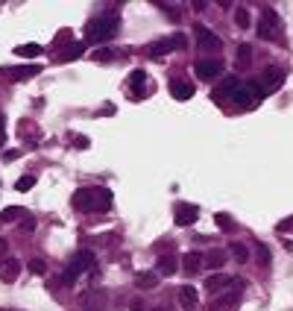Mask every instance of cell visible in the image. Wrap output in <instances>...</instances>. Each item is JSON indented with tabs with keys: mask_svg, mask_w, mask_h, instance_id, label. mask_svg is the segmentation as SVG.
<instances>
[{
	"mask_svg": "<svg viewBox=\"0 0 293 311\" xmlns=\"http://www.w3.org/2000/svg\"><path fill=\"white\" fill-rule=\"evenodd\" d=\"M18 273H21V261L18 259H3V264H0V279H3V282H15Z\"/></svg>",
	"mask_w": 293,
	"mask_h": 311,
	"instance_id": "obj_13",
	"label": "cell"
},
{
	"mask_svg": "<svg viewBox=\"0 0 293 311\" xmlns=\"http://www.w3.org/2000/svg\"><path fill=\"white\" fill-rule=\"evenodd\" d=\"M232 282H235V279L226 276V273H211V276L206 279V291H214V294H217V291H223V288H232Z\"/></svg>",
	"mask_w": 293,
	"mask_h": 311,
	"instance_id": "obj_12",
	"label": "cell"
},
{
	"mask_svg": "<svg viewBox=\"0 0 293 311\" xmlns=\"http://www.w3.org/2000/svg\"><path fill=\"white\" fill-rule=\"evenodd\" d=\"M229 250H232V256H235L238 261H246V259H249V250H246V244H232Z\"/></svg>",
	"mask_w": 293,
	"mask_h": 311,
	"instance_id": "obj_27",
	"label": "cell"
},
{
	"mask_svg": "<svg viewBox=\"0 0 293 311\" xmlns=\"http://www.w3.org/2000/svg\"><path fill=\"white\" fill-rule=\"evenodd\" d=\"M82 305L91 311H103L106 305V296L100 294V291H88V294H82Z\"/></svg>",
	"mask_w": 293,
	"mask_h": 311,
	"instance_id": "obj_19",
	"label": "cell"
},
{
	"mask_svg": "<svg viewBox=\"0 0 293 311\" xmlns=\"http://www.w3.org/2000/svg\"><path fill=\"white\" fill-rule=\"evenodd\" d=\"M197 214H200L197 206H190V203H176V223L179 226H190L197 220Z\"/></svg>",
	"mask_w": 293,
	"mask_h": 311,
	"instance_id": "obj_11",
	"label": "cell"
},
{
	"mask_svg": "<svg viewBox=\"0 0 293 311\" xmlns=\"http://www.w3.org/2000/svg\"><path fill=\"white\" fill-rule=\"evenodd\" d=\"M15 217H27V211H24L21 206H9V208L0 211V223H12Z\"/></svg>",
	"mask_w": 293,
	"mask_h": 311,
	"instance_id": "obj_22",
	"label": "cell"
},
{
	"mask_svg": "<svg viewBox=\"0 0 293 311\" xmlns=\"http://www.w3.org/2000/svg\"><path fill=\"white\" fill-rule=\"evenodd\" d=\"M73 208L76 211H109L112 208V191L109 188H79L73 191Z\"/></svg>",
	"mask_w": 293,
	"mask_h": 311,
	"instance_id": "obj_1",
	"label": "cell"
},
{
	"mask_svg": "<svg viewBox=\"0 0 293 311\" xmlns=\"http://www.w3.org/2000/svg\"><path fill=\"white\" fill-rule=\"evenodd\" d=\"M235 24H238L241 30H246V27H249V12H246V9H238V12H235Z\"/></svg>",
	"mask_w": 293,
	"mask_h": 311,
	"instance_id": "obj_29",
	"label": "cell"
},
{
	"mask_svg": "<svg viewBox=\"0 0 293 311\" xmlns=\"http://www.w3.org/2000/svg\"><path fill=\"white\" fill-rule=\"evenodd\" d=\"M73 144H79V147H88V138H85V135H73Z\"/></svg>",
	"mask_w": 293,
	"mask_h": 311,
	"instance_id": "obj_39",
	"label": "cell"
},
{
	"mask_svg": "<svg viewBox=\"0 0 293 311\" xmlns=\"http://www.w3.org/2000/svg\"><path fill=\"white\" fill-rule=\"evenodd\" d=\"M33 229H35V220H33V217H27V220L21 223V232H33Z\"/></svg>",
	"mask_w": 293,
	"mask_h": 311,
	"instance_id": "obj_38",
	"label": "cell"
},
{
	"mask_svg": "<svg viewBox=\"0 0 293 311\" xmlns=\"http://www.w3.org/2000/svg\"><path fill=\"white\" fill-rule=\"evenodd\" d=\"M241 288H246V282H243V279H235V282H232V291H223L220 296H214V299H211V311L235 308V305L241 302Z\"/></svg>",
	"mask_w": 293,
	"mask_h": 311,
	"instance_id": "obj_6",
	"label": "cell"
},
{
	"mask_svg": "<svg viewBox=\"0 0 293 311\" xmlns=\"http://www.w3.org/2000/svg\"><path fill=\"white\" fill-rule=\"evenodd\" d=\"M112 56H115L112 50H106V47H97V50H94V62H112Z\"/></svg>",
	"mask_w": 293,
	"mask_h": 311,
	"instance_id": "obj_32",
	"label": "cell"
},
{
	"mask_svg": "<svg viewBox=\"0 0 293 311\" xmlns=\"http://www.w3.org/2000/svg\"><path fill=\"white\" fill-rule=\"evenodd\" d=\"M118 30H121V18H118V12H106V15H97L88 21L85 27V38L88 41H109V38H115L118 35Z\"/></svg>",
	"mask_w": 293,
	"mask_h": 311,
	"instance_id": "obj_2",
	"label": "cell"
},
{
	"mask_svg": "<svg viewBox=\"0 0 293 311\" xmlns=\"http://www.w3.org/2000/svg\"><path fill=\"white\" fill-rule=\"evenodd\" d=\"M33 185H35V176H21V179L15 182V188H18V191H30Z\"/></svg>",
	"mask_w": 293,
	"mask_h": 311,
	"instance_id": "obj_31",
	"label": "cell"
},
{
	"mask_svg": "<svg viewBox=\"0 0 293 311\" xmlns=\"http://www.w3.org/2000/svg\"><path fill=\"white\" fill-rule=\"evenodd\" d=\"M3 144H6V118L0 115V147H3Z\"/></svg>",
	"mask_w": 293,
	"mask_h": 311,
	"instance_id": "obj_37",
	"label": "cell"
},
{
	"mask_svg": "<svg viewBox=\"0 0 293 311\" xmlns=\"http://www.w3.org/2000/svg\"><path fill=\"white\" fill-rule=\"evenodd\" d=\"M173 47H176V50H185V47H188V38H185L182 33H176L173 35Z\"/></svg>",
	"mask_w": 293,
	"mask_h": 311,
	"instance_id": "obj_35",
	"label": "cell"
},
{
	"mask_svg": "<svg viewBox=\"0 0 293 311\" xmlns=\"http://www.w3.org/2000/svg\"><path fill=\"white\" fill-rule=\"evenodd\" d=\"M208 264V267H223V261H226V253L223 250H211V253H208L206 259H203Z\"/></svg>",
	"mask_w": 293,
	"mask_h": 311,
	"instance_id": "obj_24",
	"label": "cell"
},
{
	"mask_svg": "<svg viewBox=\"0 0 293 311\" xmlns=\"http://www.w3.org/2000/svg\"><path fill=\"white\" fill-rule=\"evenodd\" d=\"M193 70H197L200 80H214V76L223 73V62H220L217 56H214V59H200V62L193 65Z\"/></svg>",
	"mask_w": 293,
	"mask_h": 311,
	"instance_id": "obj_9",
	"label": "cell"
},
{
	"mask_svg": "<svg viewBox=\"0 0 293 311\" xmlns=\"http://www.w3.org/2000/svg\"><path fill=\"white\" fill-rule=\"evenodd\" d=\"M6 247H9V244H6V238H0V256H6Z\"/></svg>",
	"mask_w": 293,
	"mask_h": 311,
	"instance_id": "obj_41",
	"label": "cell"
},
{
	"mask_svg": "<svg viewBox=\"0 0 293 311\" xmlns=\"http://www.w3.org/2000/svg\"><path fill=\"white\" fill-rule=\"evenodd\" d=\"M170 94L176 97V100H190V97H193V86L185 83V80H173V83H170Z\"/></svg>",
	"mask_w": 293,
	"mask_h": 311,
	"instance_id": "obj_16",
	"label": "cell"
},
{
	"mask_svg": "<svg viewBox=\"0 0 293 311\" xmlns=\"http://www.w3.org/2000/svg\"><path fill=\"white\" fill-rule=\"evenodd\" d=\"M170 50H173V41L170 38H161V41H153V44L147 47V56H150V59H164Z\"/></svg>",
	"mask_w": 293,
	"mask_h": 311,
	"instance_id": "obj_15",
	"label": "cell"
},
{
	"mask_svg": "<svg viewBox=\"0 0 293 311\" xmlns=\"http://www.w3.org/2000/svg\"><path fill=\"white\" fill-rule=\"evenodd\" d=\"M18 156H21V150H3V162H15Z\"/></svg>",
	"mask_w": 293,
	"mask_h": 311,
	"instance_id": "obj_36",
	"label": "cell"
},
{
	"mask_svg": "<svg viewBox=\"0 0 293 311\" xmlns=\"http://www.w3.org/2000/svg\"><path fill=\"white\" fill-rule=\"evenodd\" d=\"M44 270H47V264L41 259H33L30 261V273H35V276H44Z\"/></svg>",
	"mask_w": 293,
	"mask_h": 311,
	"instance_id": "obj_30",
	"label": "cell"
},
{
	"mask_svg": "<svg viewBox=\"0 0 293 311\" xmlns=\"http://www.w3.org/2000/svg\"><path fill=\"white\" fill-rule=\"evenodd\" d=\"M129 308H132V311H144V305H141V299H132V302H129Z\"/></svg>",
	"mask_w": 293,
	"mask_h": 311,
	"instance_id": "obj_40",
	"label": "cell"
},
{
	"mask_svg": "<svg viewBox=\"0 0 293 311\" xmlns=\"http://www.w3.org/2000/svg\"><path fill=\"white\" fill-rule=\"evenodd\" d=\"M144 83H147V73L144 70H132L129 73V86L135 88V94H147L150 88H144Z\"/></svg>",
	"mask_w": 293,
	"mask_h": 311,
	"instance_id": "obj_21",
	"label": "cell"
},
{
	"mask_svg": "<svg viewBox=\"0 0 293 311\" xmlns=\"http://www.w3.org/2000/svg\"><path fill=\"white\" fill-rule=\"evenodd\" d=\"M241 83H243V80H238V76H226L223 88H220V91H214V100H220V97H232V94L241 88Z\"/></svg>",
	"mask_w": 293,
	"mask_h": 311,
	"instance_id": "obj_18",
	"label": "cell"
},
{
	"mask_svg": "<svg viewBox=\"0 0 293 311\" xmlns=\"http://www.w3.org/2000/svg\"><path fill=\"white\" fill-rule=\"evenodd\" d=\"M200 267H203V256H200V253H185V256H182V270H185V273L193 276Z\"/></svg>",
	"mask_w": 293,
	"mask_h": 311,
	"instance_id": "obj_20",
	"label": "cell"
},
{
	"mask_svg": "<svg viewBox=\"0 0 293 311\" xmlns=\"http://www.w3.org/2000/svg\"><path fill=\"white\" fill-rule=\"evenodd\" d=\"M214 220L220 223V229H226V232H232V217H229V214H223V211H220V214H214Z\"/></svg>",
	"mask_w": 293,
	"mask_h": 311,
	"instance_id": "obj_34",
	"label": "cell"
},
{
	"mask_svg": "<svg viewBox=\"0 0 293 311\" xmlns=\"http://www.w3.org/2000/svg\"><path fill=\"white\" fill-rule=\"evenodd\" d=\"M38 53H41L38 44H21V47H15V56H38Z\"/></svg>",
	"mask_w": 293,
	"mask_h": 311,
	"instance_id": "obj_28",
	"label": "cell"
},
{
	"mask_svg": "<svg viewBox=\"0 0 293 311\" xmlns=\"http://www.w3.org/2000/svg\"><path fill=\"white\" fill-rule=\"evenodd\" d=\"M281 83H284V70H281V68H267L258 80H252V88H255V94H258V100H261V97H267V94L278 91Z\"/></svg>",
	"mask_w": 293,
	"mask_h": 311,
	"instance_id": "obj_4",
	"label": "cell"
},
{
	"mask_svg": "<svg viewBox=\"0 0 293 311\" xmlns=\"http://www.w3.org/2000/svg\"><path fill=\"white\" fill-rule=\"evenodd\" d=\"M176 270H179L176 256H161V259L155 261V273H158V276H173Z\"/></svg>",
	"mask_w": 293,
	"mask_h": 311,
	"instance_id": "obj_14",
	"label": "cell"
},
{
	"mask_svg": "<svg viewBox=\"0 0 293 311\" xmlns=\"http://www.w3.org/2000/svg\"><path fill=\"white\" fill-rule=\"evenodd\" d=\"M193 38H197V44H200V50H203V53H217L220 47H223V41L211 33L208 27H203V24H197V27H193Z\"/></svg>",
	"mask_w": 293,
	"mask_h": 311,
	"instance_id": "obj_7",
	"label": "cell"
},
{
	"mask_svg": "<svg viewBox=\"0 0 293 311\" xmlns=\"http://www.w3.org/2000/svg\"><path fill=\"white\" fill-rule=\"evenodd\" d=\"M153 311H170V308H153Z\"/></svg>",
	"mask_w": 293,
	"mask_h": 311,
	"instance_id": "obj_42",
	"label": "cell"
},
{
	"mask_svg": "<svg viewBox=\"0 0 293 311\" xmlns=\"http://www.w3.org/2000/svg\"><path fill=\"white\" fill-rule=\"evenodd\" d=\"M38 70H41L38 65H18V68H3L0 70V76H6L9 83H24V80L35 76Z\"/></svg>",
	"mask_w": 293,
	"mask_h": 311,
	"instance_id": "obj_10",
	"label": "cell"
},
{
	"mask_svg": "<svg viewBox=\"0 0 293 311\" xmlns=\"http://www.w3.org/2000/svg\"><path fill=\"white\" fill-rule=\"evenodd\" d=\"M135 285H138L141 291H144V288H155V285H158V273H138V276H135Z\"/></svg>",
	"mask_w": 293,
	"mask_h": 311,
	"instance_id": "obj_23",
	"label": "cell"
},
{
	"mask_svg": "<svg viewBox=\"0 0 293 311\" xmlns=\"http://www.w3.org/2000/svg\"><path fill=\"white\" fill-rule=\"evenodd\" d=\"M91 267H94V253H91V250H82V253H76V256L70 259L68 270H65V276H62V282H65V285H73V282L82 276L85 270H91Z\"/></svg>",
	"mask_w": 293,
	"mask_h": 311,
	"instance_id": "obj_5",
	"label": "cell"
},
{
	"mask_svg": "<svg viewBox=\"0 0 293 311\" xmlns=\"http://www.w3.org/2000/svg\"><path fill=\"white\" fill-rule=\"evenodd\" d=\"M82 50H85V44H79V41H76V44H70L68 50L62 53V56H59V62H70V59H76V56H82Z\"/></svg>",
	"mask_w": 293,
	"mask_h": 311,
	"instance_id": "obj_25",
	"label": "cell"
},
{
	"mask_svg": "<svg viewBox=\"0 0 293 311\" xmlns=\"http://www.w3.org/2000/svg\"><path fill=\"white\" fill-rule=\"evenodd\" d=\"M249 62H252V47H249V44H241V47H238V65L246 68Z\"/></svg>",
	"mask_w": 293,
	"mask_h": 311,
	"instance_id": "obj_26",
	"label": "cell"
},
{
	"mask_svg": "<svg viewBox=\"0 0 293 311\" xmlns=\"http://www.w3.org/2000/svg\"><path fill=\"white\" fill-rule=\"evenodd\" d=\"M255 256L267 264V261H270V247H267V244H255Z\"/></svg>",
	"mask_w": 293,
	"mask_h": 311,
	"instance_id": "obj_33",
	"label": "cell"
},
{
	"mask_svg": "<svg viewBox=\"0 0 293 311\" xmlns=\"http://www.w3.org/2000/svg\"><path fill=\"white\" fill-rule=\"evenodd\" d=\"M281 18L273 6H264L261 9V21H258V35L261 38H270V41H281Z\"/></svg>",
	"mask_w": 293,
	"mask_h": 311,
	"instance_id": "obj_3",
	"label": "cell"
},
{
	"mask_svg": "<svg viewBox=\"0 0 293 311\" xmlns=\"http://www.w3.org/2000/svg\"><path fill=\"white\" fill-rule=\"evenodd\" d=\"M179 302H182V308L185 311H193L197 308V302H200V299H197V291H193L190 285H182V288H179Z\"/></svg>",
	"mask_w": 293,
	"mask_h": 311,
	"instance_id": "obj_17",
	"label": "cell"
},
{
	"mask_svg": "<svg viewBox=\"0 0 293 311\" xmlns=\"http://www.w3.org/2000/svg\"><path fill=\"white\" fill-rule=\"evenodd\" d=\"M229 100L238 106V109H252V106L258 103V94H255V88H252V80L241 83V88H238V91H235Z\"/></svg>",
	"mask_w": 293,
	"mask_h": 311,
	"instance_id": "obj_8",
	"label": "cell"
}]
</instances>
